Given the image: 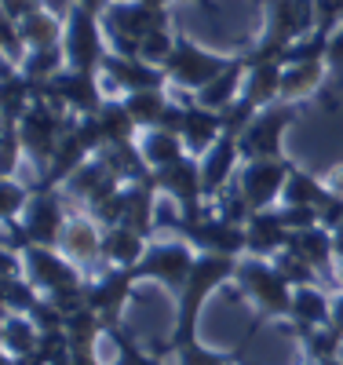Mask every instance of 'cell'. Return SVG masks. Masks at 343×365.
<instances>
[{"instance_id":"obj_12","label":"cell","mask_w":343,"mask_h":365,"mask_svg":"<svg viewBox=\"0 0 343 365\" xmlns=\"http://www.w3.org/2000/svg\"><path fill=\"white\" fill-rule=\"evenodd\" d=\"M296 161L292 158H260V161H245L237 172L234 187L241 190V197L248 201L252 212H267L282 201L285 194V182L292 175Z\"/></svg>"},{"instance_id":"obj_35","label":"cell","mask_w":343,"mask_h":365,"mask_svg":"<svg viewBox=\"0 0 343 365\" xmlns=\"http://www.w3.org/2000/svg\"><path fill=\"white\" fill-rule=\"evenodd\" d=\"M41 347V329L29 314H11L4 311V354L8 361H19Z\"/></svg>"},{"instance_id":"obj_32","label":"cell","mask_w":343,"mask_h":365,"mask_svg":"<svg viewBox=\"0 0 343 365\" xmlns=\"http://www.w3.org/2000/svg\"><path fill=\"white\" fill-rule=\"evenodd\" d=\"M329 77L325 63H292L282 70V103H303V99H314L322 84Z\"/></svg>"},{"instance_id":"obj_4","label":"cell","mask_w":343,"mask_h":365,"mask_svg":"<svg viewBox=\"0 0 343 365\" xmlns=\"http://www.w3.org/2000/svg\"><path fill=\"white\" fill-rule=\"evenodd\" d=\"M161 26H172V8H150L139 0H113L103 11V34L110 51L117 55H135L139 41Z\"/></svg>"},{"instance_id":"obj_26","label":"cell","mask_w":343,"mask_h":365,"mask_svg":"<svg viewBox=\"0 0 343 365\" xmlns=\"http://www.w3.org/2000/svg\"><path fill=\"white\" fill-rule=\"evenodd\" d=\"M296 329H322L332 325V296L318 285H300L292 289V314L282 318Z\"/></svg>"},{"instance_id":"obj_20","label":"cell","mask_w":343,"mask_h":365,"mask_svg":"<svg viewBox=\"0 0 343 365\" xmlns=\"http://www.w3.org/2000/svg\"><path fill=\"white\" fill-rule=\"evenodd\" d=\"M121 187H124V182H121L99 158L84 161V165L66 179V194H70L77 205H84V212H96V208H99L106 197H113Z\"/></svg>"},{"instance_id":"obj_36","label":"cell","mask_w":343,"mask_h":365,"mask_svg":"<svg viewBox=\"0 0 343 365\" xmlns=\"http://www.w3.org/2000/svg\"><path fill=\"white\" fill-rule=\"evenodd\" d=\"M260 322L263 318H256V325L248 329V336L237 344V351H230V354H220V351H208V347H201L198 340H190V344H183L179 351H175V358H179V365H237V358L245 354V347H248V340L260 332Z\"/></svg>"},{"instance_id":"obj_30","label":"cell","mask_w":343,"mask_h":365,"mask_svg":"<svg viewBox=\"0 0 343 365\" xmlns=\"http://www.w3.org/2000/svg\"><path fill=\"white\" fill-rule=\"evenodd\" d=\"M332 187L325 179H318L314 172H307V168H292L289 182H285V194H282V205H292V208H325L332 201Z\"/></svg>"},{"instance_id":"obj_9","label":"cell","mask_w":343,"mask_h":365,"mask_svg":"<svg viewBox=\"0 0 343 365\" xmlns=\"http://www.w3.org/2000/svg\"><path fill=\"white\" fill-rule=\"evenodd\" d=\"M198 263V249L183 237H168V241H150V249L143 256V263L135 267L139 282H158L168 292H183V285L190 282V270Z\"/></svg>"},{"instance_id":"obj_11","label":"cell","mask_w":343,"mask_h":365,"mask_svg":"<svg viewBox=\"0 0 343 365\" xmlns=\"http://www.w3.org/2000/svg\"><path fill=\"white\" fill-rule=\"evenodd\" d=\"M41 96L48 103H55L58 110H66L73 117H91V113H99L103 103H106V88H103V77L99 73H88V70H58L44 88H41Z\"/></svg>"},{"instance_id":"obj_7","label":"cell","mask_w":343,"mask_h":365,"mask_svg":"<svg viewBox=\"0 0 343 365\" xmlns=\"http://www.w3.org/2000/svg\"><path fill=\"white\" fill-rule=\"evenodd\" d=\"M70 120H73V113L58 110V106L48 103L44 96H37L34 103H29V110L15 120L19 139H22V146H26V154L34 158L44 172H48V165H51V154H55L58 139L66 135Z\"/></svg>"},{"instance_id":"obj_5","label":"cell","mask_w":343,"mask_h":365,"mask_svg":"<svg viewBox=\"0 0 343 365\" xmlns=\"http://www.w3.org/2000/svg\"><path fill=\"white\" fill-rule=\"evenodd\" d=\"M234 282L260 307V318H289L292 314V285L285 282V274L277 270L274 259L241 256Z\"/></svg>"},{"instance_id":"obj_33","label":"cell","mask_w":343,"mask_h":365,"mask_svg":"<svg viewBox=\"0 0 343 365\" xmlns=\"http://www.w3.org/2000/svg\"><path fill=\"white\" fill-rule=\"evenodd\" d=\"M139 150H143V158L150 165V172H161L175 161H183L190 150H186L183 135L179 132H168V128H150L139 135Z\"/></svg>"},{"instance_id":"obj_15","label":"cell","mask_w":343,"mask_h":365,"mask_svg":"<svg viewBox=\"0 0 343 365\" xmlns=\"http://www.w3.org/2000/svg\"><path fill=\"white\" fill-rule=\"evenodd\" d=\"M139 285L135 267H106L99 278L88 282V307L103 318L106 329L121 325V314L128 307V299Z\"/></svg>"},{"instance_id":"obj_3","label":"cell","mask_w":343,"mask_h":365,"mask_svg":"<svg viewBox=\"0 0 343 365\" xmlns=\"http://www.w3.org/2000/svg\"><path fill=\"white\" fill-rule=\"evenodd\" d=\"M158 227L172 230L175 237L190 241V245L205 256H248V237H245V227L237 223H227L223 216H215V208H205L198 220H186V216H172V220H161Z\"/></svg>"},{"instance_id":"obj_46","label":"cell","mask_w":343,"mask_h":365,"mask_svg":"<svg viewBox=\"0 0 343 365\" xmlns=\"http://www.w3.org/2000/svg\"><path fill=\"white\" fill-rule=\"evenodd\" d=\"M282 220L289 230H307V227H318L322 223V212L318 208H292V205H282Z\"/></svg>"},{"instance_id":"obj_24","label":"cell","mask_w":343,"mask_h":365,"mask_svg":"<svg viewBox=\"0 0 343 365\" xmlns=\"http://www.w3.org/2000/svg\"><path fill=\"white\" fill-rule=\"evenodd\" d=\"M245 77H248V58H245V51L241 55H234V63L215 77L212 84H205L201 91H198V103L201 106H208V110H215V113H223V110H230L237 99H241V91H245Z\"/></svg>"},{"instance_id":"obj_41","label":"cell","mask_w":343,"mask_h":365,"mask_svg":"<svg viewBox=\"0 0 343 365\" xmlns=\"http://www.w3.org/2000/svg\"><path fill=\"white\" fill-rule=\"evenodd\" d=\"M274 263H277V270L285 274V282H289L292 289H300V285H318V270L310 267L307 259H300L296 252H289V249H285V252H277Z\"/></svg>"},{"instance_id":"obj_47","label":"cell","mask_w":343,"mask_h":365,"mask_svg":"<svg viewBox=\"0 0 343 365\" xmlns=\"http://www.w3.org/2000/svg\"><path fill=\"white\" fill-rule=\"evenodd\" d=\"M325 182L332 187V194H339L343 197V165H336V168H329V175H325Z\"/></svg>"},{"instance_id":"obj_28","label":"cell","mask_w":343,"mask_h":365,"mask_svg":"<svg viewBox=\"0 0 343 365\" xmlns=\"http://www.w3.org/2000/svg\"><path fill=\"white\" fill-rule=\"evenodd\" d=\"M124 106H128L132 120L139 125V132H150V128H161L165 117L172 110V88H150V91H132V96H121Z\"/></svg>"},{"instance_id":"obj_19","label":"cell","mask_w":343,"mask_h":365,"mask_svg":"<svg viewBox=\"0 0 343 365\" xmlns=\"http://www.w3.org/2000/svg\"><path fill=\"white\" fill-rule=\"evenodd\" d=\"M103 234H106V227L91 212H77V216H70L66 230H62L58 252L73 259L77 267H99L103 263Z\"/></svg>"},{"instance_id":"obj_16","label":"cell","mask_w":343,"mask_h":365,"mask_svg":"<svg viewBox=\"0 0 343 365\" xmlns=\"http://www.w3.org/2000/svg\"><path fill=\"white\" fill-rule=\"evenodd\" d=\"M106 96H132V91H150V88H168V73L161 66H150L135 55H117L110 51L99 70Z\"/></svg>"},{"instance_id":"obj_29","label":"cell","mask_w":343,"mask_h":365,"mask_svg":"<svg viewBox=\"0 0 343 365\" xmlns=\"http://www.w3.org/2000/svg\"><path fill=\"white\" fill-rule=\"evenodd\" d=\"M19 29H22V41L29 51H51V48H62V41H66V19L55 8H44L37 15L22 19Z\"/></svg>"},{"instance_id":"obj_52","label":"cell","mask_w":343,"mask_h":365,"mask_svg":"<svg viewBox=\"0 0 343 365\" xmlns=\"http://www.w3.org/2000/svg\"><path fill=\"white\" fill-rule=\"evenodd\" d=\"M55 365H70V354H66V358H58V361H55Z\"/></svg>"},{"instance_id":"obj_31","label":"cell","mask_w":343,"mask_h":365,"mask_svg":"<svg viewBox=\"0 0 343 365\" xmlns=\"http://www.w3.org/2000/svg\"><path fill=\"white\" fill-rule=\"evenodd\" d=\"M124 187L128 182H143V179H150L153 172H150V165H146V158H143V150H139V139L135 143H113V146H103L99 154H96Z\"/></svg>"},{"instance_id":"obj_50","label":"cell","mask_w":343,"mask_h":365,"mask_svg":"<svg viewBox=\"0 0 343 365\" xmlns=\"http://www.w3.org/2000/svg\"><path fill=\"white\" fill-rule=\"evenodd\" d=\"M332 274H336V282H339V289H343V256L336 259V267H332Z\"/></svg>"},{"instance_id":"obj_42","label":"cell","mask_w":343,"mask_h":365,"mask_svg":"<svg viewBox=\"0 0 343 365\" xmlns=\"http://www.w3.org/2000/svg\"><path fill=\"white\" fill-rule=\"evenodd\" d=\"M0 44H4V66H22L26 63V55H29V48H26V41H22V29H19V22H11V19H0Z\"/></svg>"},{"instance_id":"obj_48","label":"cell","mask_w":343,"mask_h":365,"mask_svg":"<svg viewBox=\"0 0 343 365\" xmlns=\"http://www.w3.org/2000/svg\"><path fill=\"white\" fill-rule=\"evenodd\" d=\"M332 329H339V332H343V289L332 296Z\"/></svg>"},{"instance_id":"obj_43","label":"cell","mask_w":343,"mask_h":365,"mask_svg":"<svg viewBox=\"0 0 343 365\" xmlns=\"http://www.w3.org/2000/svg\"><path fill=\"white\" fill-rule=\"evenodd\" d=\"M0 139H4V158H0V172H4V179H15V168L26 154V146L19 139V128L15 120H4V132H0Z\"/></svg>"},{"instance_id":"obj_37","label":"cell","mask_w":343,"mask_h":365,"mask_svg":"<svg viewBox=\"0 0 343 365\" xmlns=\"http://www.w3.org/2000/svg\"><path fill=\"white\" fill-rule=\"evenodd\" d=\"M37 303H41L37 285L26 278V270L4 274V311H11V314H34Z\"/></svg>"},{"instance_id":"obj_34","label":"cell","mask_w":343,"mask_h":365,"mask_svg":"<svg viewBox=\"0 0 343 365\" xmlns=\"http://www.w3.org/2000/svg\"><path fill=\"white\" fill-rule=\"evenodd\" d=\"M96 120H99V128H103L106 146H113V143H135V139L143 135L121 96H106V103H103V110L96 113Z\"/></svg>"},{"instance_id":"obj_13","label":"cell","mask_w":343,"mask_h":365,"mask_svg":"<svg viewBox=\"0 0 343 365\" xmlns=\"http://www.w3.org/2000/svg\"><path fill=\"white\" fill-rule=\"evenodd\" d=\"M158 179V190L165 197H172V205L179 208V216L186 220H198L201 212L208 208V197H205V168H201V158L186 154L183 161L153 172Z\"/></svg>"},{"instance_id":"obj_53","label":"cell","mask_w":343,"mask_h":365,"mask_svg":"<svg viewBox=\"0 0 343 365\" xmlns=\"http://www.w3.org/2000/svg\"><path fill=\"white\" fill-rule=\"evenodd\" d=\"M113 365H124V361H121V358H117V361H113Z\"/></svg>"},{"instance_id":"obj_14","label":"cell","mask_w":343,"mask_h":365,"mask_svg":"<svg viewBox=\"0 0 343 365\" xmlns=\"http://www.w3.org/2000/svg\"><path fill=\"white\" fill-rule=\"evenodd\" d=\"M22 230L29 237V245H48V249H58L62 241V230L70 223V212H66V201L58 197V190L51 182H37L34 197H29L26 212H22Z\"/></svg>"},{"instance_id":"obj_6","label":"cell","mask_w":343,"mask_h":365,"mask_svg":"<svg viewBox=\"0 0 343 365\" xmlns=\"http://www.w3.org/2000/svg\"><path fill=\"white\" fill-rule=\"evenodd\" d=\"M230 63H234V55L205 51V48H198V44L179 29V34H175V48H172L168 63H165L161 70L168 73V88H172V91H190V96H198V91H201L205 84H212Z\"/></svg>"},{"instance_id":"obj_40","label":"cell","mask_w":343,"mask_h":365,"mask_svg":"<svg viewBox=\"0 0 343 365\" xmlns=\"http://www.w3.org/2000/svg\"><path fill=\"white\" fill-rule=\"evenodd\" d=\"M106 336L113 340V347H117V358L124 361V365H165L158 354H146L139 344H135V336L124 325H113V329H106Z\"/></svg>"},{"instance_id":"obj_2","label":"cell","mask_w":343,"mask_h":365,"mask_svg":"<svg viewBox=\"0 0 343 365\" xmlns=\"http://www.w3.org/2000/svg\"><path fill=\"white\" fill-rule=\"evenodd\" d=\"M318 29V0H263V29L248 55L285 66V48Z\"/></svg>"},{"instance_id":"obj_51","label":"cell","mask_w":343,"mask_h":365,"mask_svg":"<svg viewBox=\"0 0 343 365\" xmlns=\"http://www.w3.org/2000/svg\"><path fill=\"white\" fill-rule=\"evenodd\" d=\"M332 237H336V259H339V256H343V227H339Z\"/></svg>"},{"instance_id":"obj_18","label":"cell","mask_w":343,"mask_h":365,"mask_svg":"<svg viewBox=\"0 0 343 365\" xmlns=\"http://www.w3.org/2000/svg\"><path fill=\"white\" fill-rule=\"evenodd\" d=\"M183 103V117H179V135L186 143L194 158H205L208 150L223 139V113H215L208 106H201L190 91H175Z\"/></svg>"},{"instance_id":"obj_44","label":"cell","mask_w":343,"mask_h":365,"mask_svg":"<svg viewBox=\"0 0 343 365\" xmlns=\"http://www.w3.org/2000/svg\"><path fill=\"white\" fill-rule=\"evenodd\" d=\"M325 66H329V77L336 84V91H343V26L329 37V51H325Z\"/></svg>"},{"instance_id":"obj_25","label":"cell","mask_w":343,"mask_h":365,"mask_svg":"<svg viewBox=\"0 0 343 365\" xmlns=\"http://www.w3.org/2000/svg\"><path fill=\"white\" fill-rule=\"evenodd\" d=\"M150 241L146 234L132 230V227H106L103 234V267H139L146 249H150Z\"/></svg>"},{"instance_id":"obj_38","label":"cell","mask_w":343,"mask_h":365,"mask_svg":"<svg viewBox=\"0 0 343 365\" xmlns=\"http://www.w3.org/2000/svg\"><path fill=\"white\" fill-rule=\"evenodd\" d=\"M37 88H44L58 70H66V48H51V51H29L26 63L19 66Z\"/></svg>"},{"instance_id":"obj_21","label":"cell","mask_w":343,"mask_h":365,"mask_svg":"<svg viewBox=\"0 0 343 365\" xmlns=\"http://www.w3.org/2000/svg\"><path fill=\"white\" fill-rule=\"evenodd\" d=\"M245 237H248V256L274 259L277 252L289 249L292 230L282 220V208H267V212H252V220L245 223Z\"/></svg>"},{"instance_id":"obj_23","label":"cell","mask_w":343,"mask_h":365,"mask_svg":"<svg viewBox=\"0 0 343 365\" xmlns=\"http://www.w3.org/2000/svg\"><path fill=\"white\" fill-rule=\"evenodd\" d=\"M248 77H245V91H241V99H248L256 110H267L274 103H282V63H274V58H256V55H248Z\"/></svg>"},{"instance_id":"obj_45","label":"cell","mask_w":343,"mask_h":365,"mask_svg":"<svg viewBox=\"0 0 343 365\" xmlns=\"http://www.w3.org/2000/svg\"><path fill=\"white\" fill-rule=\"evenodd\" d=\"M44 8H51L48 0H0V19L22 22V19L37 15V11H44Z\"/></svg>"},{"instance_id":"obj_49","label":"cell","mask_w":343,"mask_h":365,"mask_svg":"<svg viewBox=\"0 0 343 365\" xmlns=\"http://www.w3.org/2000/svg\"><path fill=\"white\" fill-rule=\"evenodd\" d=\"M73 4H84V8H91L96 15H103V11L110 8V0H73Z\"/></svg>"},{"instance_id":"obj_10","label":"cell","mask_w":343,"mask_h":365,"mask_svg":"<svg viewBox=\"0 0 343 365\" xmlns=\"http://www.w3.org/2000/svg\"><path fill=\"white\" fill-rule=\"evenodd\" d=\"M300 120L296 103H274L267 106L252 125L241 132V158L245 161H260V158H289L285 154V132Z\"/></svg>"},{"instance_id":"obj_54","label":"cell","mask_w":343,"mask_h":365,"mask_svg":"<svg viewBox=\"0 0 343 365\" xmlns=\"http://www.w3.org/2000/svg\"><path fill=\"white\" fill-rule=\"evenodd\" d=\"M110 4H113V0H110Z\"/></svg>"},{"instance_id":"obj_27","label":"cell","mask_w":343,"mask_h":365,"mask_svg":"<svg viewBox=\"0 0 343 365\" xmlns=\"http://www.w3.org/2000/svg\"><path fill=\"white\" fill-rule=\"evenodd\" d=\"M289 252H296L300 259H307L314 270H332L336 267V237L322 223L318 227H307V230H292Z\"/></svg>"},{"instance_id":"obj_22","label":"cell","mask_w":343,"mask_h":365,"mask_svg":"<svg viewBox=\"0 0 343 365\" xmlns=\"http://www.w3.org/2000/svg\"><path fill=\"white\" fill-rule=\"evenodd\" d=\"M241 165H245V158H241L237 135H223V139L201 158V168H205V197H208V201L220 197V194L230 187V175L241 172Z\"/></svg>"},{"instance_id":"obj_1","label":"cell","mask_w":343,"mask_h":365,"mask_svg":"<svg viewBox=\"0 0 343 365\" xmlns=\"http://www.w3.org/2000/svg\"><path fill=\"white\" fill-rule=\"evenodd\" d=\"M237 263L241 259H234V256H205V252H198V263L190 270V282H186L183 292L175 296V329H172V340L161 344L158 351H179L183 344L194 340L201 307L208 303L212 292H220L230 278H237Z\"/></svg>"},{"instance_id":"obj_17","label":"cell","mask_w":343,"mask_h":365,"mask_svg":"<svg viewBox=\"0 0 343 365\" xmlns=\"http://www.w3.org/2000/svg\"><path fill=\"white\" fill-rule=\"evenodd\" d=\"M22 270H26V278L37 289H44L48 296L84 285V274L77 270V263L66 259L58 249H48V245H29L22 252Z\"/></svg>"},{"instance_id":"obj_8","label":"cell","mask_w":343,"mask_h":365,"mask_svg":"<svg viewBox=\"0 0 343 365\" xmlns=\"http://www.w3.org/2000/svg\"><path fill=\"white\" fill-rule=\"evenodd\" d=\"M66 66L73 70H88V73H99L106 55H110V44H106V34H103V15H96L84 4H70L66 8Z\"/></svg>"},{"instance_id":"obj_39","label":"cell","mask_w":343,"mask_h":365,"mask_svg":"<svg viewBox=\"0 0 343 365\" xmlns=\"http://www.w3.org/2000/svg\"><path fill=\"white\" fill-rule=\"evenodd\" d=\"M37 182H19V179H4L0 182V208H4V223H15L22 220V212L34 197Z\"/></svg>"}]
</instances>
